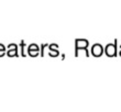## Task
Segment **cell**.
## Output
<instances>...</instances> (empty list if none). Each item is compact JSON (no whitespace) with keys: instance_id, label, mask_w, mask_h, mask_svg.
<instances>
[]
</instances>
